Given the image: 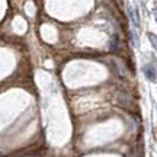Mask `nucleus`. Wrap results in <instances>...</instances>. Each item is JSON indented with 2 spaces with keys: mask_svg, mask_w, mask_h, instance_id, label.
I'll return each instance as SVG.
<instances>
[{
  "mask_svg": "<svg viewBox=\"0 0 157 157\" xmlns=\"http://www.w3.org/2000/svg\"><path fill=\"white\" fill-rule=\"evenodd\" d=\"M147 36H148V39L151 41L153 48H154V50H157V36L154 34H151V32H148V34H147Z\"/></svg>",
  "mask_w": 157,
  "mask_h": 157,
  "instance_id": "nucleus-3",
  "label": "nucleus"
},
{
  "mask_svg": "<svg viewBox=\"0 0 157 157\" xmlns=\"http://www.w3.org/2000/svg\"><path fill=\"white\" fill-rule=\"evenodd\" d=\"M129 12V17H131V21H132V23H134L135 28H140V17H138V10L137 9H132V7H129L128 9Z\"/></svg>",
  "mask_w": 157,
  "mask_h": 157,
  "instance_id": "nucleus-1",
  "label": "nucleus"
},
{
  "mask_svg": "<svg viewBox=\"0 0 157 157\" xmlns=\"http://www.w3.org/2000/svg\"><path fill=\"white\" fill-rule=\"evenodd\" d=\"M154 17H156V22H157V10L154 12Z\"/></svg>",
  "mask_w": 157,
  "mask_h": 157,
  "instance_id": "nucleus-4",
  "label": "nucleus"
},
{
  "mask_svg": "<svg viewBox=\"0 0 157 157\" xmlns=\"http://www.w3.org/2000/svg\"><path fill=\"white\" fill-rule=\"evenodd\" d=\"M144 74H146V77L150 80V82H153L154 78H156V70L150 66V64H147L146 67H144Z\"/></svg>",
  "mask_w": 157,
  "mask_h": 157,
  "instance_id": "nucleus-2",
  "label": "nucleus"
}]
</instances>
